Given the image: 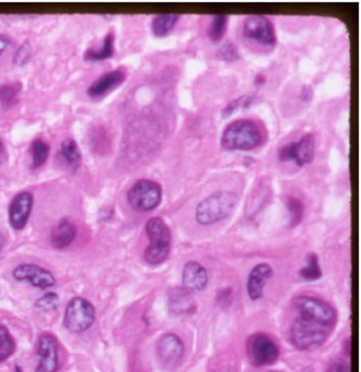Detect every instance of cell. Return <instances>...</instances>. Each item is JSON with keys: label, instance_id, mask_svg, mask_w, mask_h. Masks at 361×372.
Returning <instances> with one entry per match:
<instances>
[{"label": "cell", "instance_id": "cell-17", "mask_svg": "<svg viewBox=\"0 0 361 372\" xmlns=\"http://www.w3.org/2000/svg\"><path fill=\"white\" fill-rule=\"evenodd\" d=\"M126 75L121 69L110 71L100 77L97 81L93 83L88 88V95L93 98H100L110 91H114L125 81Z\"/></svg>", "mask_w": 361, "mask_h": 372}, {"label": "cell", "instance_id": "cell-25", "mask_svg": "<svg viewBox=\"0 0 361 372\" xmlns=\"http://www.w3.org/2000/svg\"><path fill=\"white\" fill-rule=\"evenodd\" d=\"M228 17L226 15H213L212 21L208 30V36L210 40L216 43L225 36L227 30Z\"/></svg>", "mask_w": 361, "mask_h": 372}, {"label": "cell", "instance_id": "cell-35", "mask_svg": "<svg viewBox=\"0 0 361 372\" xmlns=\"http://www.w3.org/2000/svg\"><path fill=\"white\" fill-rule=\"evenodd\" d=\"M310 98H312V91H310V88H305V91H303V93H302V99L305 100V101H310Z\"/></svg>", "mask_w": 361, "mask_h": 372}, {"label": "cell", "instance_id": "cell-1", "mask_svg": "<svg viewBox=\"0 0 361 372\" xmlns=\"http://www.w3.org/2000/svg\"><path fill=\"white\" fill-rule=\"evenodd\" d=\"M263 132L256 121L241 119L225 128L221 136V147L227 151H250L263 141Z\"/></svg>", "mask_w": 361, "mask_h": 372}, {"label": "cell", "instance_id": "cell-34", "mask_svg": "<svg viewBox=\"0 0 361 372\" xmlns=\"http://www.w3.org/2000/svg\"><path fill=\"white\" fill-rule=\"evenodd\" d=\"M9 45H10V41H9V38H6V36H0V54L8 48Z\"/></svg>", "mask_w": 361, "mask_h": 372}, {"label": "cell", "instance_id": "cell-22", "mask_svg": "<svg viewBox=\"0 0 361 372\" xmlns=\"http://www.w3.org/2000/svg\"><path fill=\"white\" fill-rule=\"evenodd\" d=\"M50 147L41 139H36L31 145L32 167L34 169L45 165L49 157Z\"/></svg>", "mask_w": 361, "mask_h": 372}, {"label": "cell", "instance_id": "cell-14", "mask_svg": "<svg viewBox=\"0 0 361 372\" xmlns=\"http://www.w3.org/2000/svg\"><path fill=\"white\" fill-rule=\"evenodd\" d=\"M33 207V195L21 192L13 197L9 206V222L15 230H23L29 221Z\"/></svg>", "mask_w": 361, "mask_h": 372}, {"label": "cell", "instance_id": "cell-4", "mask_svg": "<svg viewBox=\"0 0 361 372\" xmlns=\"http://www.w3.org/2000/svg\"><path fill=\"white\" fill-rule=\"evenodd\" d=\"M145 232L151 244L145 252V259L149 264L158 265L164 262L171 250V232L161 217H152L145 225Z\"/></svg>", "mask_w": 361, "mask_h": 372}, {"label": "cell", "instance_id": "cell-6", "mask_svg": "<svg viewBox=\"0 0 361 372\" xmlns=\"http://www.w3.org/2000/svg\"><path fill=\"white\" fill-rule=\"evenodd\" d=\"M162 199V189L158 182L140 180L132 185L127 193L130 205L137 211L147 212L159 206Z\"/></svg>", "mask_w": 361, "mask_h": 372}, {"label": "cell", "instance_id": "cell-18", "mask_svg": "<svg viewBox=\"0 0 361 372\" xmlns=\"http://www.w3.org/2000/svg\"><path fill=\"white\" fill-rule=\"evenodd\" d=\"M77 237V227L69 219H62L52 230L51 243L58 249L68 247Z\"/></svg>", "mask_w": 361, "mask_h": 372}, {"label": "cell", "instance_id": "cell-19", "mask_svg": "<svg viewBox=\"0 0 361 372\" xmlns=\"http://www.w3.org/2000/svg\"><path fill=\"white\" fill-rule=\"evenodd\" d=\"M115 51V36L108 33L103 41V45L99 49H88L85 52L84 58L87 61H103L112 58Z\"/></svg>", "mask_w": 361, "mask_h": 372}, {"label": "cell", "instance_id": "cell-16", "mask_svg": "<svg viewBox=\"0 0 361 372\" xmlns=\"http://www.w3.org/2000/svg\"><path fill=\"white\" fill-rule=\"evenodd\" d=\"M182 282L188 291H202L208 284V273L199 262L191 261L184 265Z\"/></svg>", "mask_w": 361, "mask_h": 372}, {"label": "cell", "instance_id": "cell-15", "mask_svg": "<svg viewBox=\"0 0 361 372\" xmlns=\"http://www.w3.org/2000/svg\"><path fill=\"white\" fill-rule=\"evenodd\" d=\"M271 276H273V269L266 263L258 264L252 269L247 284L248 295L252 300L262 298L264 286H266Z\"/></svg>", "mask_w": 361, "mask_h": 372}, {"label": "cell", "instance_id": "cell-21", "mask_svg": "<svg viewBox=\"0 0 361 372\" xmlns=\"http://www.w3.org/2000/svg\"><path fill=\"white\" fill-rule=\"evenodd\" d=\"M61 156L69 167L77 169L82 160L78 143L73 139H66L61 145Z\"/></svg>", "mask_w": 361, "mask_h": 372}, {"label": "cell", "instance_id": "cell-26", "mask_svg": "<svg viewBox=\"0 0 361 372\" xmlns=\"http://www.w3.org/2000/svg\"><path fill=\"white\" fill-rule=\"evenodd\" d=\"M301 276L305 280H317L321 277V269L316 254H312L308 257V263L301 271Z\"/></svg>", "mask_w": 361, "mask_h": 372}, {"label": "cell", "instance_id": "cell-36", "mask_svg": "<svg viewBox=\"0 0 361 372\" xmlns=\"http://www.w3.org/2000/svg\"><path fill=\"white\" fill-rule=\"evenodd\" d=\"M263 83H265V78L263 75H258L256 78V84L260 85L263 84Z\"/></svg>", "mask_w": 361, "mask_h": 372}, {"label": "cell", "instance_id": "cell-33", "mask_svg": "<svg viewBox=\"0 0 361 372\" xmlns=\"http://www.w3.org/2000/svg\"><path fill=\"white\" fill-rule=\"evenodd\" d=\"M56 302H58V296L53 293H48L38 300V306L45 309L51 308V306H56Z\"/></svg>", "mask_w": 361, "mask_h": 372}, {"label": "cell", "instance_id": "cell-8", "mask_svg": "<svg viewBox=\"0 0 361 372\" xmlns=\"http://www.w3.org/2000/svg\"><path fill=\"white\" fill-rule=\"evenodd\" d=\"M246 349L250 363L258 367L275 364L280 356L277 343L271 337L263 333L251 335L248 339Z\"/></svg>", "mask_w": 361, "mask_h": 372}, {"label": "cell", "instance_id": "cell-27", "mask_svg": "<svg viewBox=\"0 0 361 372\" xmlns=\"http://www.w3.org/2000/svg\"><path fill=\"white\" fill-rule=\"evenodd\" d=\"M286 206L291 217V226L298 225L303 217V204L295 197H288L286 199Z\"/></svg>", "mask_w": 361, "mask_h": 372}, {"label": "cell", "instance_id": "cell-7", "mask_svg": "<svg viewBox=\"0 0 361 372\" xmlns=\"http://www.w3.org/2000/svg\"><path fill=\"white\" fill-rule=\"evenodd\" d=\"M95 321V306L84 298L75 297L67 304L64 326L73 333L88 330Z\"/></svg>", "mask_w": 361, "mask_h": 372}, {"label": "cell", "instance_id": "cell-37", "mask_svg": "<svg viewBox=\"0 0 361 372\" xmlns=\"http://www.w3.org/2000/svg\"><path fill=\"white\" fill-rule=\"evenodd\" d=\"M2 247H4V239L0 236V252H1Z\"/></svg>", "mask_w": 361, "mask_h": 372}, {"label": "cell", "instance_id": "cell-2", "mask_svg": "<svg viewBox=\"0 0 361 372\" xmlns=\"http://www.w3.org/2000/svg\"><path fill=\"white\" fill-rule=\"evenodd\" d=\"M333 329L319 321L299 316L291 328V343L303 351L317 349L328 341Z\"/></svg>", "mask_w": 361, "mask_h": 372}, {"label": "cell", "instance_id": "cell-12", "mask_svg": "<svg viewBox=\"0 0 361 372\" xmlns=\"http://www.w3.org/2000/svg\"><path fill=\"white\" fill-rule=\"evenodd\" d=\"M38 354L40 356L36 372H56L58 369V339L51 333H43L38 339Z\"/></svg>", "mask_w": 361, "mask_h": 372}, {"label": "cell", "instance_id": "cell-9", "mask_svg": "<svg viewBox=\"0 0 361 372\" xmlns=\"http://www.w3.org/2000/svg\"><path fill=\"white\" fill-rule=\"evenodd\" d=\"M315 156V137L306 134L295 143L284 145L279 152V160L283 162H295L298 167L310 164Z\"/></svg>", "mask_w": 361, "mask_h": 372}, {"label": "cell", "instance_id": "cell-20", "mask_svg": "<svg viewBox=\"0 0 361 372\" xmlns=\"http://www.w3.org/2000/svg\"><path fill=\"white\" fill-rule=\"evenodd\" d=\"M178 19H179V15L177 14L157 15L152 21V31L159 38L167 36L175 27Z\"/></svg>", "mask_w": 361, "mask_h": 372}, {"label": "cell", "instance_id": "cell-10", "mask_svg": "<svg viewBox=\"0 0 361 372\" xmlns=\"http://www.w3.org/2000/svg\"><path fill=\"white\" fill-rule=\"evenodd\" d=\"M244 36L256 41L260 45L273 47L277 43L275 27L267 17L263 15H251L244 23Z\"/></svg>", "mask_w": 361, "mask_h": 372}, {"label": "cell", "instance_id": "cell-32", "mask_svg": "<svg viewBox=\"0 0 361 372\" xmlns=\"http://www.w3.org/2000/svg\"><path fill=\"white\" fill-rule=\"evenodd\" d=\"M326 372H351V366L342 360L334 361Z\"/></svg>", "mask_w": 361, "mask_h": 372}, {"label": "cell", "instance_id": "cell-28", "mask_svg": "<svg viewBox=\"0 0 361 372\" xmlns=\"http://www.w3.org/2000/svg\"><path fill=\"white\" fill-rule=\"evenodd\" d=\"M217 58L225 62H234L240 58V52L238 47L231 41L224 43L216 53Z\"/></svg>", "mask_w": 361, "mask_h": 372}, {"label": "cell", "instance_id": "cell-31", "mask_svg": "<svg viewBox=\"0 0 361 372\" xmlns=\"http://www.w3.org/2000/svg\"><path fill=\"white\" fill-rule=\"evenodd\" d=\"M30 58H31V48L29 43H26L15 53L14 63L19 66H23L30 60Z\"/></svg>", "mask_w": 361, "mask_h": 372}, {"label": "cell", "instance_id": "cell-38", "mask_svg": "<svg viewBox=\"0 0 361 372\" xmlns=\"http://www.w3.org/2000/svg\"><path fill=\"white\" fill-rule=\"evenodd\" d=\"M2 153V143L1 140H0V156H1Z\"/></svg>", "mask_w": 361, "mask_h": 372}, {"label": "cell", "instance_id": "cell-29", "mask_svg": "<svg viewBox=\"0 0 361 372\" xmlns=\"http://www.w3.org/2000/svg\"><path fill=\"white\" fill-rule=\"evenodd\" d=\"M186 291H176L174 295L171 297V308H173L176 312H184L187 309H190L192 306L190 300H189V295Z\"/></svg>", "mask_w": 361, "mask_h": 372}, {"label": "cell", "instance_id": "cell-13", "mask_svg": "<svg viewBox=\"0 0 361 372\" xmlns=\"http://www.w3.org/2000/svg\"><path fill=\"white\" fill-rule=\"evenodd\" d=\"M13 277L19 281H27L36 288L45 289L56 286V278L47 269L36 264L19 265L13 271Z\"/></svg>", "mask_w": 361, "mask_h": 372}, {"label": "cell", "instance_id": "cell-24", "mask_svg": "<svg viewBox=\"0 0 361 372\" xmlns=\"http://www.w3.org/2000/svg\"><path fill=\"white\" fill-rule=\"evenodd\" d=\"M16 349L14 339L4 326L0 325V363L10 358Z\"/></svg>", "mask_w": 361, "mask_h": 372}, {"label": "cell", "instance_id": "cell-30", "mask_svg": "<svg viewBox=\"0 0 361 372\" xmlns=\"http://www.w3.org/2000/svg\"><path fill=\"white\" fill-rule=\"evenodd\" d=\"M252 103V98L250 97H241L239 99L234 100V101L230 102L223 110L224 116H229L232 113L236 112L239 108H248L250 104Z\"/></svg>", "mask_w": 361, "mask_h": 372}, {"label": "cell", "instance_id": "cell-5", "mask_svg": "<svg viewBox=\"0 0 361 372\" xmlns=\"http://www.w3.org/2000/svg\"><path fill=\"white\" fill-rule=\"evenodd\" d=\"M293 306L300 317L313 319L333 328L336 325V311L324 300L312 296H299L293 299Z\"/></svg>", "mask_w": 361, "mask_h": 372}, {"label": "cell", "instance_id": "cell-39", "mask_svg": "<svg viewBox=\"0 0 361 372\" xmlns=\"http://www.w3.org/2000/svg\"><path fill=\"white\" fill-rule=\"evenodd\" d=\"M17 369V372H21V371H19V368H16Z\"/></svg>", "mask_w": 361, "mask_h": 372}, {"label": "cell", "instance_id": "cell-11", "mask_svg": "<svg viewBox=\"0 0 361 372\" xmlns=\"http://www.w3.org/2000/svg\"><path fill=\"white\" fill-rule=\"evenodd\" d=\"M184 345L177 335L167 333L157 343V356L165 369H174L184 358Z\"/></svg>", "mask_w": 361, "mask_h": 372}, {"label": "cell", "instance_id": "cell-23", "mask_svg": "<svg viewBox=\"0 0 361 372\" xmlns=\"http://www.w3.org/2000/svg\"><path fill=\"white\" fill-rule=\"evenodd\" d=\"M21 93V85L4 84L0 86V103L4 108H12L19 102V95Z\"/></svg>", "mask_w": 361, "mask_h": 372}, {"label": "cell", "instance_id": "cell-3", "mask_svg": "<svg viewBox=\"0 0 361 372\" xmlns=\"http://www.w3.org/2000/svg\"><path fill=\"white\" fill-rule=\"evenodd\" d=\"M239 203L236 193L219 191L206 197L197 208V219L202 225H212L232 215Z\"/></svg>", "mask_w": 361, "mask_h": 372}]
</instances>
